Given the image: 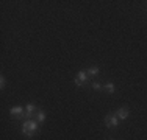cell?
Wrapping results in <instances>:
<instances>
[{
  "label": "cell",
  "mask_w": 147,
  "mask_h": 140,
  "mask_svg": "<svg viewBox=\"0 0 147 140\" xmlns=\"http://www.w3.org/2000/svg\"><path fill=\"white\" fill-rule=\"evenodd\" d=\"M39 126H38V121L36 120H25L22 123V134L25 135L27 139H31L34 134L38 132Z\"/></svg>",
  "instance_id": "obj_1"
},
{
  "label": "cell",
  "mask_w": 147,
  "mask_h": 140,
  "mask_svg": "<svg viewBox=\"0 0 147 140\" xmlns=\"http://www.w3.org/2000/svg\"><path fill=\"white\" fill-rule=\"evenodd\" d=\"M105 125H107L108 128H116V126L119 125V118L116 117V114L105 115Z\"/></svg>",
  "instance_id": "obj_2"
},
{
  "label": "cell",
  "mask_w": 147,
  "mask_h": 140,
  "mask_svg": "<svg viewBox=\"0 0 147 140\" xmlns=\"http://www.w3.org/2000/svg\"><path fill=\"white\" fill-rule=\"evenodd\" d=\"M88 73L85 72V70H80L78 73H77V78H75V86H83V84L88 83Z\"/></svg>",
  "instance_id": "obj_3"
},
{
  "label": "cell",
  "mask_w": 147,
  "mask_h": 140,
  "mask_svg": "<svg viewBox=\"0 0 147 140\" xmlns=\"http://www.w3.org/2000/svg\"><path fill=\"white\" fill-rule=\"evenodd\" d=\"M9 115H13L14 118H20V117L25 115V109H24L22 106H14V107L9 109Z\"/></svg>",
  "instance_id": "obj_4"
},
{
  "label": "cell",
  "mask_w": 147,
  "mask_h": 140,
  "mask_svg": "<svg viewBox=\"0 0 147 140\" xmlns=\"http://www.w3.org/2000/svg\"><path fill=\"white\" fill-rule=\"evenodd\" d=\"M36 112H38L36 106H34L33 103H28V104H27V106H25V115H24V117H25L27 120H30V118L33 117V115L36 114Z\"/></svg>",
  "instance_id": "obj_5"
},
{
  "label": "cell",
  "mask_w": 147,
  "mask_h": 140,
  "mask_svg": "<svg viewBox=\"0 0 147 140\" xmlns=\"http://www.w3.org/2000/svg\"><path fill=\"white\" fill-rule=\"evenodd\" d=\"M114 114H116V117L119 118V120H127L128 115H130V111H128L127 107H119Z\"/></svg>",
  "instance_id": "obj_6"
},
{
  "label": "cell",
  "mask_w": 147,
  "mask_h": 140,
  "mask_svg": "<svg viewBox=\"0 0 147 140\" xmlns=\"http://www.w3.org/2000/svg\"><path fill=\"white\" fill-rule=\"evenodd\" d=\"M34 120H36L38 123H42V121L45 120V112L42 109H38V112L34 114Z\"/></svg>",
  "instance_id": "obj_7"
},
{
  "label": "cell",
  "mask_w": 147,
  "mask_h": 140,
  "mask_svg": "<svg viewBox=\"0 0 147 140\" xmlns=\"http://www.w3.org/2000/svg\"><path fill=\"white\" fill-rule=\"evenodd\" d=\"M99 72H100V69L97 67V65H92V67H89L88 70H86V73H88L89 76H97V75H99Z\"/></svg>",
  "instance_id": "obj_8"
},
{
  "label": "cell",
  "mask_w": 147,
  "mask_h": 140,
  "mask_svg": "<svg viewBox=\"0 0 147 140\" xmlns=\"http://www.w3.org/2000/svg\"><path fill=\"white\" fill-rule=\"evenodd\" d=\"M103 89H105V92H107V93H114V89H116V87H114L113 83H107Z\"/></svg>",
  "instance_id": "obj_9"
},
{
  "label": "cell",
  "mask_w": 147,
  "mask_h": 140,
  "mask_svg": "<svg viewBox=\"0 0 147 140\" xmlns=\"http://www.w3.org/2000/svg\"><path fill=\"white\" fill-rule=\"evenodd\" d=\"M92 89L94 90H102V84H99L97 81H94L92 83Z\"/></svg>",
  "instance_id": "obj_10"
},
{
  "label": "cell",
  "mask_w": 147,
  "mask_h": 140,
  "mask_svg": "<svg viewBox=\"0 0 147 140\" xmlns=\"http://www.w3.org/2000/svg\"><path fill=\"white\" fill-rule=\"evenodd\" d=\"M5 84H6V79H5V76H0V89H5Z\"/></svg>",
  "instance_id": "obj_11"
},
{
  "label": "cell",
  "mask_w": 147,
  "mask_h": 140,
  "mask_svg": "<svg viewBox=\"0 0 147 140\" xmlns=\"http://www.w3.org/2000/svg\"><path fill=\"white\" fill-rule=\"evenodd\" d=\"M110 140H113V139H110Z\"/></svg>",
  "instance_id": "obj_12"
}]
</instances>
